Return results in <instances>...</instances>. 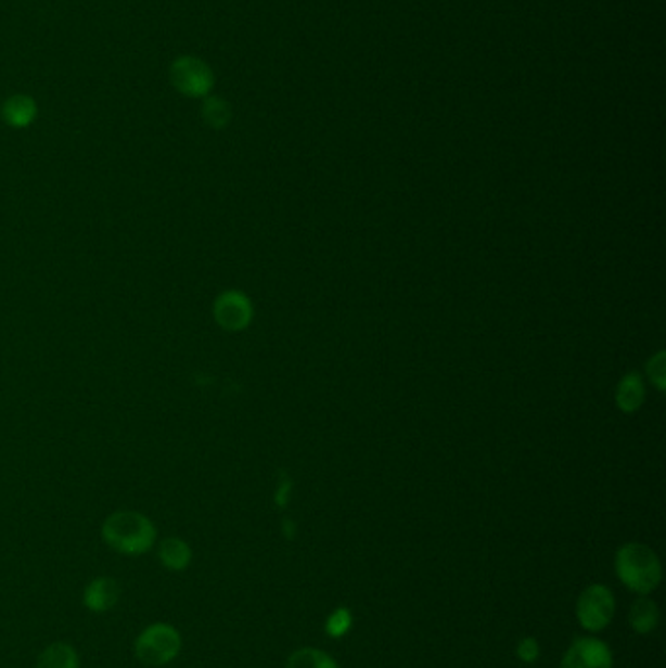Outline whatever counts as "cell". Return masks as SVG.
Segmentation results:
<instances>
[{"mask_svg":"<svg viewBox=\"0 0 666 668\" xmlns=\"http://www.w3.org/2000/svg\"><path fill=\"white\" fill-rule=\"evenodd\" d=\"M102 538L121 555H143L155 545L157 530L145 514L118 511L102 524Z\"/></svg>","mask_w":666,"mask_h":668,"instance_id":"1","label":"cell"},{"mask_svg":"<svg viewBox=\"0 0 666 668\" xmlns=\"http://www.w3.org/2000/svg\"><path fill=\"white\" fill-rule=\"evenodd\" d=\"M617 579L624 582L626 589L639 596H646L661 584L663 567L655 551L643 543H626L616 553Z\"/></svg>","mask_w":666,"mask_h":668,"instance_id":"2","label":"cell"},{"mask_svg":"<svg viewBox=\"0 0 666 668\" xmlns=\"http://www.w3.org/2000/svg\"><path fill=\"white\" fill-rule=\"evenodd\" d=\"M182 638L168 624H151L136 639V657L148 667H165L178 657Z\"/></svg>","mask_w":666,"mask_h":668,"instance_id":"3","label":"cell"},{"mask_svg":"<svg viewBox=\"0 0 666 668\" xmlns=\"http://www.w3.org/2000/svg\"><path fill=\"white\" fill-rule=\"evenodd\" d=\"M616 614L614 592L604 584H590L577 600V619L580 628L598 633L606 629Z\"/></svg>","mask_w":666,"mask_h":668,"instance_id":"4","label":"cell"},{"mask_svg":"<svg viewBox=\"0 0 666 668\" xmlns=\"http://www.w3.org/2000/svg\"><path fill=\"white\" fill-rule=\"evenodd\" d=\"M170 82L175 89L190 99H206L214 89V70L206 61L197 57H178L170 67Z\"/></svg>","mask_w":666,"mask_h":668,"instance_id":"5","label":"cell"},{"mask_svg":"<svg viewBox=\"0 0 666 668\" xmlns=\"http://www.w3.org/2000/svg\"><path fill=\"white\" fill-rule=\"evenodd\" d=\"M561 668H614V655L600 639L578 638L565 651Z\"/></svg>","mask_w":666,"mask_h":668,"instance_id":"6","label":"cell"},{"mask_svg":"<svg viewBox=\"0 0 666 668\" xmlns=\"http://www.w3.org/2000/svg\"><path fill=\"white\" fill-rule=\"evenodd\" d=\"M214 317L216 323L226 329L229 333L243 331L253 319V305L248 301V297L235 290L223 292L214 304Z\"/></svg>","mask_w":666,"mask_h":668,"instance_id":"7","label":"cell"},{"mask_svg":"<svg viewBox=\"0 0 666 668\" xmlns=\"http://www.w3.org/2000/svg\"><path fill=\"white\" fill-rule=\"evenodd\" d=\"M119 589L118 580L110 579V577H99V579L90 580L89 587L85 589L82 602L90 612H108L118 604Z\"/></svg>","mask_w":666,"mask_h":668,"instance_id":"8","label":"cell"},{"mask_svg":"<svg viewBox=\"0 0 666 668\" xmlns=\"http://www.w3.org/2000/svg\"><path fill=\"white\" fill-rule=\"evenodd\" d=\"M36 116L38 104L28 94H14L2 106V118L14 129L28 128Z\"/></svg>","mask_w":666,"mask_h":668,"instance_id":"9","label":"cell"},{"mask_svg":"<svg viewBox=\"0 0 666 668\" xmlns=\"http://www.w3.org/2000/svg\"><path fill=\"white\" fill-rule=\"evenodd\" d=\"M658 619H661V612H658L655 600L646 599V596H639L629 608V626L639 635L655 631Z\"/></svg>","mask_w":666,"mask_h":668,"instance_id":"10","label":"cell"},{"mask_svg":"<svg viewBox=\"0 0 666 668\" xmlns=\"http://www.w3.org/2000/svg\"><path fill=\"white\" fill-rule=\"evenodd\" d=\"M158 561L168 570H184L192 563V550L180 538H165L158 543Z\"/></svg>","mask_w":666,"mask_h":668,"instance_id":"11","label":"cell"},{"mask_svg":"<svg viewBox=\"0 0 666 668\" xmlns=\"http://www.w3.org/2000/svg\"><path fill=\"white\" fill-rule=\"evenodd\" d=\"M36 668H79V655L67 643L57 641L41 651Z\"/></svg>","mask_w":666,"mask_h":668,"instance_id":"12","label":"cell"},{"mask_svg":"<svg viewBox=\"0 0 666 668\" xmlns=\"http://www.w3.org/2000/svg\"><path fill=\"white\" fill-rule=\"evenodd\" d=\"M285 668H338V665L321 648L304 647L290 655Z\"/></svg>","mask_w":666,"mask_h":668,"instance_id":"13","label":"cell"},{"mask_svg":"<svg viewBox=\"0 0 666 668\" xmlns=\"http://www.w3.org/2000/svg\"><path fill=\"white\" fill-rule=\"evenodd\" d=\"M202 116L212 128H226L227 124L231 121V106L227 104L226 100L206 99L204 106H202Z\"/></svg>","mask_w":666,"mask_h":668,"instance_id":"14","label":"cell"},{"mask_svg":"<svg viewBox=\"0 0 666 668\" xmlns=\"http://www.w3.org/2000/svg\"><path fill=\"white\" fill-rule=\"evenodd\" d=\"M617 399H619V404H622L626 411L637 409V404L641 403V399H643V385H641V380H639L637 375L627 377L626 382L619 387V397H617Z\"/></svg>","mask_w":666,"mask_h":668,"instance_id":"15","label":"cell"},{"mask_svg":"<svg viewBox=\"0 0 666 668\" xmlns=\"http://www.w3.org/2000/svg\"><path fill=\"white\" fill-rule=\"evenodd\" d=\"M353 612L348 608H336L333 614L326 618V633L334 639H341L353 628Z\"/></svg>","mask_w":666,"mask_h":668,"instance_id":"16","label":"cell"},{"mask_svg":"<svg viewBox=\"0 0 666 668\" xmlns=\"http://www.w3.org/2000/svg\"><path fill=\"white\" fill-rule=\"evenodd\" d=\"M539 643L534 638L520 639L518 647H516V657L526 663V665H534L539 658Z\"/></svg>","mask_w":666,"mask_h":668,"instance_id":"17","label":"cell"}]
</instances>
